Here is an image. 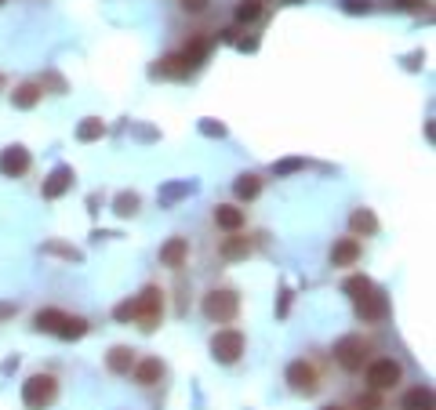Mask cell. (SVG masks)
Instances as JSON below:
<instances>
[{"instance_id":"1","label":"cell","mask_w":436,"mask_h":410,"mask_svg":"<svg viewBox=\"0 0 436 410\" xmlns=\"http://www.w3.org/2000/svg\"><path fill=\"white\" fill-rule=\"evenodd\" d=\"M334 360H338L342 370H349V374L364 370L367 360H371V341L360 338V334H346V338L334 345Z\"/></svg>"},{"instance_id":"2","label":"cell","mask_w":436,"mask_h":410,"mask_svg":"<svg viewBox=\"0 0 436 410\" xmlns=\"http://www.w3.org/2000/svg\"><path fill=\"white\" fill-rule=\"evenodd\" d=\"M58 399V382L51 374H33L22 389V403L26 410H48L51 403Z\"/></svg>"},{"instance_id":"3","label":"cell","mask_w":436,"mask_h":410,"mask_svg":"<svg viewBox=\"0 0 436 410\" xmlns=\"http://www.w3.org/2000/svg\"><path fill=\"white\" fill-rule=\"evenodd\" d=\"M160 309H164V294L157 287H146L138 298H135V323L142 331H153L160 323Z\"/></svg>"},{"instance_id":"4","label":"cell","mask_w":436,"mask_h":410,"mask_svg":"<svg viewBox=\"0 0 436 410\" xmlns=\"http://www.w3.org/2000/svg\"><path fill=\"white\" fill-rule=\"evenodd\" d=\"M236 309H240V298L233 291H211V294H204V316L211 323H229L236 316Z\"/></svg>"},{"instance_id":"5","label":"cell","mask_w":436,"mask_h":410,"mask_svg":"<svg viewBox=\"0 0 436 410\" xmlns=\"http://www.w3.org/2000/svg\"><path fill=\"white\" fill-rule=\"evenodd\" d=\"M403 382V367L396 360H375V363H367V385L375 389V392H386V389H396Z\"/></svg>"},{"instance_id":"6","label":"cell","mask_w":436,"mask_h":410,"mask_svg":"<svg viewBox=\"0 0 436 410\" xmlns=\"http://www.w3.org/2000/svg\"><path fill=\"white\" fill-rule=\"evenodd\" d=\"M211 356L218 363H236L244 356V334L240 331H218L211 338Z\"/></svg>"},{"instance_id":"7","label":"cell","mask_w":436,"mask_h":410,"mask_svg":"<svg viewBox=\"0 0 436 410\" xmlns=\"http://www.w3.org/2000/svg\"><path fill=\"white\" fill-rule=\"evenodd\" d=\"M288 382H291V389L295 392H302V396H313L317 389H320V370L309 363V360H295L291 367H288Z\"/></svg>"},{"instance_id":"8","label":"cell","mask_w":436,"mask_h":410,"mask_svg":"<svg viewBox=\"0 0 436 410\" xmlns=\"http://www.w3.org/2000/svg\"><path fill=\"white\" fill-rule=\"evenodd\" d=\"M386 312H389V301H386V294H382L378 287L367 291L364 298H356V316H360L364 323H382Z\"/></svg>"},{"instance_id":"9","label":"cell","mask_w":436,"mask_h":410,"mask_svg":"<svg viewBox=\"0 0 436 410\" xmlns=\"http://www.w3.org/2000/svg\"><path fill=\"white\" fill-rule=\"evenodd\" d=\"M29 171V149L22 145H11L0 153V174H8V178H22Z\"/></svg>"},{"instance_id":"10","label":"cell","mask_w":436,"mask_h":410,"mask_svg":"<svg viewBox=\"0 0 436 410\" xmlns=\"http://www.w3.org/2000/svg\"><path fill=\"white\" fill-rule=\"evenodd\" d=\"M185 258H190V240H185V236H171V240L160 247V262H164L168 269H182Z\"/></svg>"},{"instance_id":"11","label":"cell","mask_w":436,"mask_h":410,"mask_svg":"<svg viewBox=\"0 0 436 410\" xmlns=\"http://www.w3.org/2000/svg\"><path fill=\"white\" fill-rule=\"evenodd\" d=\"M356 262H360V243H356V236H346V240H338V243L331 247V265L346 269V265H356Z\"/></svg>"},{"instance_id":"12","label":"cell","mask_w":436,"mask_h":410,"mask_svg":"<svg viewBox=\"0 0 436 410\" xmlns=\"http://www.w3.org/2000/svg\"><path fill=\"white\" fill-rule=\"evenodd\" d=\"M214 226H218V229H226V233H240V229H244V211H240V207H233V204L214 207Z\"/></svg>"},{"instance_id":"13","label":"cell","mask_w":436,"mask_h":410,"mask_svg":"<svg viewBox=\"0 0 436 410\" xmlns=\"http://www.w3.org/2000/svg\"><path fill=\"white\" fill-rule=\"evenodd\" d=\"M131 374H135L138 385L149 389V385H157L160 377H164V363H160V360H138V363L131 367Z\"/></svg>"},{"instance_id":"14","label":"cell","mask_w":436,"mask_h":410,"mask_svg":"<svg viewBox=\"0 0 436 410\" xmlns=\"http://www.w3.org/2000/svg\"><path fill=\"white\" fill-rule=\"evenodd\" d=\"M70 185H73V171H70V167H55L51 178L44 182V196H48V200H58Z\"/></svg>"},{"instance_id":"15","label":"cell","mask_w":436,"mask_h":410,"mask_svg":"<svg viewBox=\"0 0 436 410\" xmlns=\"http://www.w3.org/2000/svg\"><path fill=\"white\" fill-rule=\"evenodd\" d=\"M106 367H109L113 374H131L135 353L128 349V345H116V349H109V356H106Z\"/></svg>"},{"instance_id":"16","label":"cell","mask_w":436,"mask_h":410,"mask_svg":"<svg viewBox=\"0 0 436 410\" xmlns=\"http://www.w3.org/2000/svg\"><path fill=\"white\" fill-rule=\"evenodd\" d=\"M251 255V240L247 236H226V243H222V258H229V262H240V258H247Z\"/></svg>"},{"instance_id":"17","label":"cell","mask_w":436,"mask_h":410,"mask_svg":"<svg viewBox=\"0 0 436 410\" xmlns=\"http://www.w3.org/2000/svg\"><path fill=\"white\" fill-rule=\"evenodd\" d=\"M40 94H44V91H40L37 84H18V87L11 91V102H15L18 109H33V106L40 102Z\"/></svg>"},{"instance_id":"18","label":"cell","mask_w":436,"mask_h":410,"mask_svg":"<svg viewBox=\"0 0 436 410\" xmlns=\"http://www.w3.org/2000/svg\"><path fill=\"white\" fill-rule=\"evenodd\" d=\"M349 226H353V233H356V236H375V233H378V218L364 207V211H353Z\"/></svg>"},{"instance_id":"19","label":"cell","mask_w":436,"mask_h":410,"mask_svg":"<svg viewBox=\"0 0 436 410\" xmlns=\"http://www.w3.org/2000/svg\"><path fill=\"white\" fill-rule=\"evenodd\" d=\"M233 193H236V200H255L262 193V178L258 174H240L236 185H233Z\"/></svg>"},{"instance_id":"20","label":"cell","mask_w":436,"mask_h":410,"mask_svg":"<svg viewBox=\"0 0 436 410\" xmlns=\"http://www.w3.org/2000/svg\"><path fill=\"white\" fill-rule=\"evenodd\" d=\"M400 410H432V392L429 389H411L408 396L400 399Z\"/></svg>"},{"instance_id":"21","label":"cell","mask_w":436,"mask_h":410,"mask_svg":"<svg viewBox=\"0 0 436 410\" xmlns=\"http://www.w3.org/2000/svg\"><path fill=\"white\" fill-rule=\"evenodd\" d=\"M84 334H87V323L80 316H70V312H66V320H62V327H58V338L73 341V338H84Z\"/></svg>"},{"instance_id":"22","label":"cell","mask_w":436,"mask_h":410,"mask_svg":"<svg viewBox=\"0 0 436 410\" xmlns=\"http://www.w3.org/2000/svg\"><path fill=\"white\" fill-rule=\"evenodd\" d=\"M62 320H66V312H58V309H44L37 312V331H48V334H58Z\"/></svg>"},{"instance_id":"23","label":"cell","mask_w":436,"mask_h":410,"mask_svg":"<svg viewBox=\"0 0 436 410\" xmlns=\"http://www.w3.org/2000/svg\"><path fill=\"white\" fill-rule=\"evenodd\" d=\"M102 135H106V123L95 120V116H87V120L80 123V131H77L80 142H95V138H102Z\"/></svg>"},{"instance_id":"24","label":"cell","mask_w":436,"mask_h":410,"mask_svg":"<svg viewBox=\"0 0 436 410\" xmlns=\"http://www.w3.org/2000/svg\"><path fill=\"white\" fill-rule=\"evenodd\" d=\"M262 15V0H240L236 4V22H255Z\"/></svg>"},{"instance_id":"25","label":"cell","mask_w":436,"mask_h":410,"mask_svg":"<svg viewBox=\"0 0 436 410\" xmlns=\"http://www.w3.org/2000/svg\"><path fill=\"white\" fill-rule=\"evenodd\" d=\"M367 291H375V283H371L367 276H349V279H346V294H353V298H364Z\"/></svg>"},{"instance_id":"26","label":"cell","mask_w":436,"mask_h":410,"mask_svg":"<svg viewBox=\"0 0 436 410\" xmlns=\"http://www.w3.org/2000/svg\"><path fill=\"white\" fill-rule=\"evenodd\" d=\"M135 211H138V196H135V193H120V196H116V214H120V218H128V214H135Z\"/></svg>"},{"instance_id":"27","label":"cell","mask_w":436,"mask_h":410,"mask_svg":"<svg viewBox=\"0 0 436 410\" xmlns=\"http://www.w3.org/2000/svg\"><path fill=\"white\" fill-rule=\"evenodd\" d=\"M356 410H382V396L371 389V392H360L356 396Z\"/></svg>"},{"instance_id":"28","label":"cell","mask_w":436,"mask_h":410,"mask_svg":"<svg viewBox=\"0 0 436 410\" xmlns=\"http://www.w3.org/2000/svg\"><path fill=\"white\" fill-rule=\"evenodd\" d=\"M113 316H116L120 323H131V320H135V301H120V305L113 309Z\"/></svg>"},{"instance_id":"29","label":"cell","mask_w":436,"mask_h":410,"mask_svg":"<svg viewBox=\"0 0 436 410\" xmlns=\"http://www.w3.org/2000/svg\"><path fill=\"white\" fill-rule=\"evenodd\" d=\"M342 8H346L349 15H367L371 11V0H342Z\"/></svg>"},{"instance_id":"30","label":"cell","mask_w":436,"mask_h":410,"mask_svg":"<svg viewBox=\"0 0 436 410\" xmlns=\"http://www.w3.org/2000/svg\"><path fill=\"white\" fill-rule=\"evenodd\" d=\"M211 0H182V11H190V15H204L207 11Z\"/></svg>"},{"instance_id":"31","label":"cell","mask_w":436,"mask_h":410,"mask_svg":"<svg viewBox=\"0 0 436 410\" xmlns=\"http://www.w3.org/2000/svg\"><path fill=\"white\" fill-rule=\"evenodd\" d=\"M302 160H284V164H276V174H288V171H298Z\"/></svg>"},{"instance_id":"32","label":"cell","mask_w":436,"mask_h":410,"mask_svg":"<svg viewBox=\"0 0 436 410\" xmlns=\"http://www.w3.org/2000/svg\"><path fill=\"white\" fill-rule=\"evenodd\" d=\"M422 0H400V8H418Z\"/></svg>"},{"instance_id":"33","label":"cell","mask_w":436,"mask_h":410,"mask_svg":"<svg viewBox=\"0 0 436 410\" xmlns=\"http://www.w3.org/2000/svg\"><path fill=\"white\" fill-rule=\"evenodd\" d=\"M280 4H305V0H280Z\"/></svg>"},{"instance_id":"34","label":"cell","mask_w":436,"mask_h":410,"mask_svg":"<svg viewBox=\"0 0 436 410\" xmlns=\"http://www.w3.org/2000/svg\"><path fill=\"white\" fill-rule=\"evenodd\" d=\"M0 4H4V0H0Z\"/></svg>"}]
</instances>
